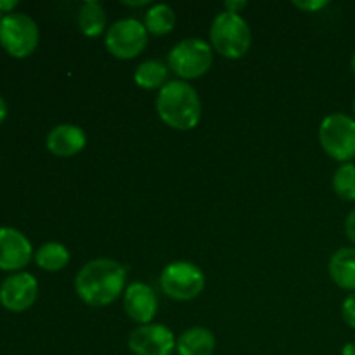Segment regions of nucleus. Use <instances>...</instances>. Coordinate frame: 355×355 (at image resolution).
Wrapping results in <instances>:
<instances>
[{
  "instance_id": "f257e3e1",
  "label": "nucleus",
  "mask_w": 355,
  "mask_h": 355,
  "mask_svg": "<svg viewBox=\"0 0 355 355\" xmlns=\"http://www.w3.org/2000/svg\"><path fill=\"white\" fill-rule=\"evenodd\" d=\"M127 270L113 259H94L76 272L75 291L89 307H107L125 293Z\"/></svg>"
},
{
  "instance_id": "f03ea898",
  "label": "nucleus",
  "mask_w": 355,
  "mask_h": 355,
  "mask_svg": "<svg viewBox=\"0 0 355 355\" xmlns=\"http://www.w3.org/2000/svg\"><path fill=\"white\" fill-rule=\"evenodd\" d=\"M201 99L198 90L182 80L166 83L156 97V113L166 127L179 132L193 130L201 121Z\"/></svg>"
},
{
  "instance_id": "7ed1b4c3",
  "label": "nucleus",
  "mask_w": 355,
  "mask_h": 355,
  "mask_svg": "<svg viewBox=\"0 0 355 355\" xmlns=\"http://www.w3.org/2000/svg\"><path fill=\"white\" fill-rule=\"evenodd\" d=\"M210 45L222 58L241 59L252 47V30L241 14L222 10L214 17L210 26Z\"/></svg>"
},
{
  "instance_id": "20e7f679",
  "label": "nucleus",
  "mask_w": 355,
  "mask_h": 355,
  "mask_svg": "<svg viewBox=\"0 0 355 355\" xmlns=\"http://www.w3.org/2000/svg\"><path fill=\"white\" fill-rule=\"evenodd\" d=\"M214 64V49L203 38H184L173 45L166 58V66L182 82L207 75Z\"/></svg>"
},
{
  "instance_id": "39448f33",
  "label": "nucleus",
  "mask_w": 355,
  "mask_h": 355,
  "mask_svg": "<svg viewBox=\"0 0 355 355\" xmlns=\"http://www.w3.org/2000/svg\"><path fill=\"white\" fill-rule=\"evenodd\" d=\"M319 142L326 155L342 163L355 159V118L345 113L328 114L319 125Z\"/></svg>"
},
{
  "instance_id": "423d86ee",
  "label": "nucleus",
  "mask_w": 355,
  "mask_h": 355,
  "mask_svg": "<svg viewBox=\"0 0 355 355\" xmlns=\"http://www.w3.org/2000/svg\"><path fill=\"white\" fill-rule=\"evenodd\" d=\"M207 277L205 272L193 262L175 260L168 263L159 274V288L168 298L177 302H189L200 297L205 290Z\"/></svg>"
},
{
  "instance_id": "0eeeda50",
  "label": "nucleus",
  "mask_w": 355,
  "mask_h": 355,
  "mask_svg": "<svg viewBox=\"0 0 355 355\" xmlns=\"http://www.w3.org/2000/svg\"><path fill=\"white\" fill-rule=\"evenodd\" d=\"M40 42V30L31 16L24 12L6 14L0 23V45L9 55L24 59L35 52Z\"/></svg>"
},
{
  "instance_id": "6e6552de",
  "label": "nucleus",
  "mask_w": 355,
  "mask_h": 355,
  "mask_svg": "<svg viewBox=\"0 0 355 355\" xmlns=\"http://www.w3.org/2000/svg\"><path fill=\"white\" fill-rule=\"evenodd\" d=\"M148 40L149 33L144 23L135 17H125V19L114 21L107 28L104 45L113 58L128 61L144 52V49L148 47Z\"/></svg>"
},
{
  "instance_id": "1a4fd4ad",
  "label": "nucleus",
  "mask_w": 355,
  "mask_h": 355,
  "mask_svg": "<svg viewBox=\"0 0 355 355\" xmlns=\"http://www.w3.org/2000/svg\"><path fill=\"white\" fill-rule=\"evenodd\" d=\"M177 338L165 324L151 322L132 329L128 335V349L134 355H172Z\"/></svg>"
},
{
  "instance_id": "9d476101",
  "label": "nucleus",
  "mask_w": 355,
  "mask_h": 355,
  "mask_svg": "<svg viewBox=\"0 0 355 355\" xmlns=\"http://www.w3.org/2000/svg\"><path fill=\"white\" fill-rule=\"evenodd\" d=\"M38 281L30 272H14L0 284V304L10 312H24L37 302Z\"/></svg>"
},
{
  "instance_id": "9b49d317",
  "label": "nucleus",
  "mask_w": 355,
  "mask_h": 355,
  "mask_svg": "<svg viewBox=\"0 0 355 355\" xmlns=\"http://www.w3.org/2000/svg\"><path fill=\"white\" fill-rule=\"evenodd\" d=\"M33 257V246L19 229L0 227V269L19 272Z\"/></svg>"
},
{
  "instance_id": "f8f14e48",
  "label": "nucleus",
  "mask_w": 355,
  "mask_h": 355,
  "mask_svg": "<svg viewBox=\"0 0 355 355\" xmlns=\"http://www.w3.org/2000/svg\"><path fill=\"white\" fill-rule=\"evenodd\" d=\"M125 314L139 326L151 324L158 314V297L146 283H132L123 293Z\"/></svg>"
},
{
  "instance_id": "ddd939ff",
  "label": "nucleus",
  "mask_w": 355,
  "mask_h": 355,
  "mask_svg": "<svg viewBox=\"0 0 355 355\" xmlns=\"http://www.w3.org/2000/svg\"><path fill=\"white\" fill-rule=\"evenodd\" d=\"M49 153L58 158H73L82 153L87 146L85 130L73 123L55 125L45 139Z\"/></svg>"
},
{
  "instance_id": "4468645a",
  "label": "nucleus",
  "mask_w": 355,
  "mask_h": 355,
  "mask_svg": "<svg viewBox=\"0 0 355 355\" xmlns=\"http://www.w3.org/2000/svg\"><path fill=\"white\" fill-rule=\"evenodd\" d=\"M328 272L333 283L342 290L355 291V246L336 250L328 263Z\"/></svg>"
},
{
  "instance_id": "2eb2a0df",
  "label": "nucleus",
  "mask_w": 355,
  "mask_h": 355,
  "mask_svg": "<svg viewBox=\"0 0 355 355\" xmlns=\"http://www.w3.org/2000/svg\"><path fill=\"white\" fill-rule=\"evenodd\" d=\"M217 340L208 328L193 326L180 333L177 338V355H214Z\"/></svg>"
},
{
  "instance_id": "dca6fc26",
  "label": "nucleus",
  "mask_w": 355,
  "mask_h": 355,
  "mask_svg": "<svg viewBox=\"0 0 355 355\" xmlns=\"http://www.w3.org/2000/svg\"><path fill=\"white\" fill-rule=\"evenodd\" d=\"M78 28L89 38H96L107 31V14L103 3L96 0L83 2L78 10Z\"/></svg>"
},
{
  "instance_id": "f3484780",
  "label": "nucleus",
  "mask_w": 355,
  "mask_h": 355,
  "mask_svg": "<svg viewBox=\"0 0 355 355\" xmlns=\"http://www.w3.org/2000/svg\"><path fill=\"white\" fill-rule=\"evenodd\" d=\"M168 80V66L158 59L142 61L134 71V82L139 89L144 90H162Z\"/></svg>"
},
{
  "instance_id": "a211bd4d",
  "label": "nucleus",
  "mask_w": 355,
  "mask_h": 355,
  "mask_svg": "<svg viewBox=\"0 0 355 355\" xmlns=\"http://www.w3.org/2000/svg\"><path fill=\"white\" fill-rule=\"evenodd\" d=\"M177 24V14L168 3H153L144 14V26L149 35L165 37Z\"/></svg>"
},
{
  "instance_id": "6ab92c4d",
  "label": "nucleus",
  "mask_w": 355,
  "mask_h": 355,
  "mask_svg": "<svg viewBox=\"0 0 355 355\" xmlns=\"http://www.w3.org/2000/svg\"><path fill=\"white\" fill-rule=\"evenodd\" d=\"M35 262L42 270L47 272H58L62 270L69 262V250L62 243L49 241L44 243L35 252Z\"/></svg>"
},
{
  "instance_id": "aec40b11",
  "label": "nucleus",
  "mask_w": 355,
  "mask_h": 355,
  "mask_svg": "<svg viewBox=\"0 0 355 355\" xmlns=\"http://www.w3.org/2000/svg\"><path fill=\"white\" fill-rule=\"evenodd\" d=\"M333 191L336 196L347 203L355 201V165L354 163H342L333 173L331 180Z\"/></svg>"
},
{
  "instance_id": "412c9836",
  "label": "nucleus",
  "mask_w": 355,
  "mask_h": 355,
  "mask_svg": "<svg viewBox=\"0 0 355 355\" xmlns=\"http://www.w3.org/2000/svg\"><path fill=\"white\" fill-rule=\"evenodd\" d=\"M342 318L350 328L355 329V291L349 293L342 304Z\"/></svg>"
},
{
  "instance_id": "4be33fe9",
  "label": "nucleus",
  "mask_w": 355,
  "mask_h": 355,
  "mask_svg": "<svg viewBox=\"0 0 355 355\" xmlns=\"http://www.w3.org/2000/svg\"><path fill=\"white\" fill-rule=\"evenodd\" d=\"M293 6L297 7V9L304 10V12H319L321 9L328 7L329 2H326V0H304V2L295 0Z\"/></svg>"
},
{
  "instance_id": "5701e85b",
  "label": "nucleus",
  "mask_w": 355,
  "mask_h": 355,
  "mask_svg": "<svg viewBox=\"0 0 355 355\" xmlns=\"http://www.w3.org/2000/svg\"><path fill=\"white\" fill-rule=\"evenodd\" d=\"M345 234L350 239V243L355 245V208L349 211L345 218Z\"/></svg>"
},
{
  "instance_id": "b1692460",
  "label": "nucleus",
  "mask_w": 355,
  "mask_h": 355,
  "mask_svg": "<svg viewBox=\"0 0 355 355\" xmlns=\"http://www.w3.org/2000/svg\"><path fill=\"white\" fill-rule=\"evenodd\" d=\"M246 6H248V2H245V0H227L224 3V10L232 14H241V10H245Z\"/></svg>"
},
{
  "instance_id": "393cba45",
  "label": "nucleus",
  "mask_w": 355,
  "mask_h": 355,
  "mask_svg": "<svg viewBox=\"0 0 355 355\" xmlns=\"http://www.w3.org/2000/svg\"><path fill=\"white\" fill-rule=\"evenodd\" d=\"M17 0H0V12L2 14H10L14 12V9L17 7Z\"/></svg>"
},
{
  "instance_id": "a878e982",
  "label": "nucleus",
  "mask_w": 355,
  "mask_h": 355,
  "mask_svg": "<svg viewBox=\"0 0 355 355\" xmlns=\"http://www.w3.org/2000/svg\"><path fill=\"white\" fill-rule=\"evenodd\" d=\"M7 118V103L2 96H0V125L3 123V120Z\"/></svg>"
},
{
  "instance_id": "bb28decb",
  "label": "nucleus",
  "mask_w": 355,
  "mask_h": 355,
  "mask_svg": "<svg viewBox=\"0 0 355 355\" xmlns=\"http://www.w3.org/2000/svg\"><path fill=\"white\" fill-rule=\"evenodd\" d=\"M342 355H355V342H349L342 347Z\"/></svg>"
},
{
  "instance_id": "cd10ccee",
  "label": "nucleus",
  "mask_w": 355,
  "mask_h": 355,
  "mask_svg": "<svg viewBox=\"0 0 355 355\" xmlns=\"http://www.w3.org/2000/svg\"><path fill=\"white\" fill-rule=\"evenodd\" d=\"M121 3H123V6H127V7H144V6H148V0H139V2H128V0H121Z\"/></svg>"
},
{
  "instance_id": "c85d7f7f",
  "label": "nucleus",
  "mask_w": 355,
  "mask_h": 355,
  "mask_svg": "<svg viewBox=\"0 0 355 355\" xmlns=\"http://www.w3.org/2000/svg\"><path fill=\"white\" fill-rule=\"evenodd\" d=\"M350 68H352V71H354V75H355V52H354L352 59H350Z\"/></svg>"
},
{
  "instance_id": "c756f323",
  "label": "nucleus",
  "mask_w": 355,
  "mask_h": 355,
  "mask_svg": "<svg viewBox=\"0 0 355 355\" xmlns=\"http://www.w3.org/2000/svg\"><path fill=\"white\" fill-rule=\"evenodd\" d=\"M352 111H354V118H355V99H354V103H352Z\"/></svg>"
},
{
  "instance_id": "7c9ffc66",
  "label": "nucleus",
  "mask_w": 355,
  "mask_h": 355,
  "mask_svg": "<svg viewBox=\"0 0 355 355\" xmlns=\"http://www.w3.org/2000/svg\"><path fill=\"white\" fill-rule=\"evenodd\" d=\"M3 16H6V14H2V12H0V23H2V19H3Z\"/></svg>"
}]
</instances>
